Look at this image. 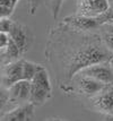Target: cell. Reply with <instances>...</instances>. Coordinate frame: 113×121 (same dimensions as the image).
I'll return each instance as SVG.
<instances>
[{
	"label": "cell",
	"instance_id": "277c9868",
	"mask_svg": "<svg viewBox=\"0 0 113 121\" xmlns=\"http://www.w3.org/2000/svg\"><path fill=\"white\" fill-rule=\"evenodd\" d=\"M63 23L69 27L70 30H72L75 32L89 31V30H93L98 25H101L98 19H97V17H88V16L83 15L66 17Z\"/></svg>",
	"mask_w": 113,
	"mask_h": 121
},
{
	"label": "cell",
	"instance_id": "9a60e30c",
	"mask_svg": "<svg viewBox=\"0 0 113 121\" xmlns=\"http://www.w3.org/2000/svg\"><path fill=\"white\" fill-rule=\"evenodd\" d=\"M97 19H98L101 25H102V24H106V25L113 24V7H110L104 14H102L101 16H98Z\"/></svg>",
	"mask_w": 113,
	"mask_h": 121
},
{
	"label": "cell",
	"instance_id": "2e32d148",
	"mask_svg": "<svg viewBox=\"0 0 113 121\" xmlns=\"http://www.w3.org/2000/svg\"><path fill=\"white\" fill-rule=\"evenodd\" d=\"M63 1L65 0H50V2H51V13H52V17L54 19L58 18Z\"/></svg>",
	"mask_w": 113,
	"mask_h": 121
},
{
	"label": "cell",
	"instance_id": "d6986e66",
	"mask_svg": "<svg viewBox=\"0 0 113 121\" xmlns=\"http://www.w3.org/2000/svg\"><path fill=\"white\" fill-rule=\"evenodd\" d=\"M103 43L105 44V47L108 48L109 51H111L113 53V34L111 33H104V35H103Z\"/></svg>",
	"mask_w": 113,
	"mask_h": 121
},
{
	"label": "cell",
	"instance_id": "8fae6325",
	"mask_svg": "<svg viewBox=\"0 0 113 121\" xmlns=\"http://www.w3.org/2000/svg\"><path fill=\"white\" fill-rule=\"evenodd\" d=\"M33 84H36L41 87H44L48 91L52 92V88H51V82H50V77H49L48 70L42 67V66H38V70L35 73V76L32 80Z\"/></svg>",
	"mask_w": 113,
	"mask_h": 121
},
{
	"label": "cell",
	"instance_id": "ac0fdd59",
	"mask_svg": "<svg viewBox=\"0 0 113 121\" xmlns=\"http://www.w3.org/2000/svg\"><path fill=\"white\" fill-rule=\"evenodd\" d=\"M10 34L5 33V32H0V50H5L8 47V44L10 42Z\"/></svg>",
	"mask_w": 113,
	"mask_h": 121
},
{
	"label": "cell",
	"instance_id": "30bf717a",
	"mask_svg": "<svg viewBox=\"0 0 113 121\" xmlns=\"http://www.w3.org/2000/svg\"><path fill=\"white\" fill-rule=\"evenodd\" d=\"M50 97H51V92L50 91L32 83L29 101H28L29 103H32L33 105H42Z\"/></svg>",
	"mask_w": 113,
	"mask_h": 121
},
{
	"label": "cell",
	"instance_id": "5bb4252c",
	"mask_svg": "<svg viewBox=\"0 0 113 121\" xmlns=\"http://www.w3.org/2000/svg\"><path fill=\"white\" fill-rule=\"evenodd\" d=\"M38 65H35V63L29 62V61H24V65H23V79L32 82L34 76H35V73L38 70Z\"/></svg>",
	"mask_w": 113,
	"mask_h": 121
},
{
	"label": "cell",
	"instance_id": "4fadbf2b",
	"mask_svg": "<svg viewBox=\"0 0 113 121\" xmlns=\"http://www.w3.org/2000/svg\"><path fill=\"white\" fill-rule=\"evenodd\" d=\"M1 53H2L4 57H7V58L9 59V61L13 60V59L18 58V56L22 54V53H21V50H19V48L17 47V44L14 42L13 39H10V42H9V44H8V47L6 48L5 50H1Z\"/></svg>",
	"mask_w": 113,
	"mask_h": 121
},
{
	"label": "cell",
	"instance_id": "3957f363",
	"mask_svg": "<svg viewBox=\"0 0 113 121\" xmlns=\"http://www.w3.org/2000/svg\"><path fill=\"white\" fill-rule=\"evenodd\" d=\"M92 104L97 111L113 114V84L106 85L98 94L92 97Z\"/></svg>",
	"mask_w": 113,
	"mask_h": 121
},
{
	"label": "cell",
	"instance_id": "cb8c5ba5",
	"mask_svg": "<svg viewBox=\"0 0 113 121\" xmlns=\"http://www.w3.org/2000/svg\"><path fill=\"white\" fill-rule=\"evenodd\" d=\"M58 121H65V120H58Z\"/></svg>",
	"mask_w": 113,
	"mask_h": 121
},
{
	"label": "cell",
	"instance_id": "7402d4cb",
	"mask_svg": "<svg viewBox=\"0 0 113 121\" xmlns=\"http://www.w3.org/2000/svg\"><path fill=\"white\" fill-rule=\"evenodd\" d=\"M109 65H110V67H111V68H112V70H113V57L109 60Z\"/></svg>",
	"mask_w": 113,
	"mask_h": 121
},
{
	"label": "cell",
	"instance_id": "7a4b0ae2",
	"mask_svg": "<svg viewBox=\"0 0 113 121\" xmlns=\"http://www.w3.org/2000/svg\"><path fill=\"white\" fill-rule=\"evenodd\" d=\"M79 74L92 77L105 85L113 84V70L109 63L105 65L104 62H102L93 65V66H89V67L80 70Z\"/></svg>",
	"mask_w": 113,
	"mask_h": 121
},
{
	"label": "cell",
	"instance_id": "e0dca14e",
	"mask_svg": "<svg viewBox=\"0 0 113 121\" xmlns=\"http://www.w3.org/2000/svg\"><path fill=\"white\" fill-rule=\"evenodd\" d=\"M14 23L9 19V17H2L0 18V32H5V33H9L13 28Z\"/></svg>",
	"mask_w": 113,
	"mask_h": 121
},
{
	"label": "cell",
	"instance_id": "52a82bcc",
	"mask_svg": "<svg viewBox=\"0 0 113 121\" xmlns=\"http://www.w3.org/2000/svg\"><path fill=\"white\" fill-rule=\"evenodd\" d=\"M23 65L24 61L19 60V61L8 63L5 67L4 75H2V84L5 87L9 88L16 82L23 79Z\"/></svg>",
	"mask_w": 113,
	"mask_h": 121
},
{
	"label": "cell",
	"instance_id": "603a6c76",
	"mask_svg": "<svg viewBox=\"0 0 113 121\" xmlns=\"http://www.w3.org/2000/svg\"><path fill=\"white\" fill-rule=\"evenodd\" d=\"M109 1V4H113V0H108Z\"/></svg>",
	"mask_w": 113,
	"mask_h": 121
},
{
	"label": "cell",
	"instance_id": "ba28073f",
	"mask_svg": "<svg viewBox=\"0 0 113 121\" xmlns=\"http://www.w3.org/2000/svg\"><path fill=\"white\" fill-rule=\"evenodd\" d=\"M34 106L32 103L16 108L5 113L1 117V121H33L34 119Z\"/></svg>",
	"mask_w": 113,
	"mask_h": 121
},
{
	"label": "cell",
	"instance_id": "44dd1931",
	"mask_svg": "<svg viewBox=\"0 0 113 121\" xmlns=\"http://www.w3.org/2000/svg\"><path fill=\"white\" fill-rule=\"evenodd\" d=\"M108 32L109 33H111V34H113V24L108 25Z\"/></svg>",
	"mask_w": 113,
	"mask_h": 121
},
{
	"label": "cell",
	"instance_id": "6da1fadb",
	"mask_svg": "<svg viewBox=\"0 0 113 121\" xmlns=\"http://www.w3.org/2000/svg\"><path fill=\"white\" fill-rule=\"evenodd\" d=\"M108 0H77L78 15L98 17L110 8Z\"/></svg>",
	"mask_w": 113,
	"mask_h": 121
},
{
	"label": "cell",
	"instance_id": "8992f818",
	"mask_svg": "<svg viewBox=\"0 0 113 121\" xmlns=\"http://www.w3.org/2000/svg\"><path fill=\"white\" fill-rule=\"evenodd\" d=\"M106 85L98 82L96 79L92 78V77H88V76H85V75H80L79 74V77L77 78V87H78V91L80 92L81 94L87 95V96H95L96 94H98L102 90H104Z\"/></svg>",
	"mask_w": 113,
	"mask_h": 121
},
{
	"label": "cell",
	"instance_id": "ffe728a7",
	"mask_svg": "<svg viewBox=\"0 0 113 121\" xmlns=\"http://www.w3.org/2000/svg\"><path fill=\"white\" fill-rule=\"evenodd\" d=\"M40 2H41V0H28V11H29L31 15L35 14Z\"/></svg>",
	"mask_w": 113,
	"mask_h": 121
},
{
	"label": "cell",
	"instance_id": "9c48e42d",
	"mask_svg": "<svg viewBox=\"0 0 113 121\" xmlns=\"http://www.w3.org/2000/svg\"><path fill=\"white\" fill-rule=\"evenodd\" d=\"M10 37L14 40V42L17 44V47L19 48L21 53H25L28 49L29 44V37H28V31L25 26H23L21 24L14 23L11 31L9 32Z\"/></svg>",
	"mask_w": 113,
	"mask_h": 121
},
{
	"label": "cell",
	"instance_id": "5b68a950",
	"mask_svg": "<svg viewBox=\"0 0 113 121\" xmlns=\"http://www.w3.org/2000/svg\"><path fill=\"white\" fill-rule=\"evenodd\" d=\"M31 87L32 82L29 80H18L14 85H11L8 88V102H17V103H24L29 101L31 94Z\"/></svg>",
	"mask_w": 113,
	"mask_h": 121
},
{
	"label": "cell",
	"instance_id": "d4e9b609",
	"mask_svg": "<svg viewBox=\"0 0 113 121\" xmlns=\"http://www.w3.org/2000/svg\"><path fill=\"white\" fill-rule=\"evenodd\" d=\"M50 121H54V120H50Z\"/></svg>",
	"mask_w": 113,
	"mask_h": 121
},
{
	"label": "cell",
	"instance_id": "7c38bea8",
	"mask_svg": "<svg viewBox=\"0 0 113 121\" xmlns=\"http://www.w3.org/2000/svg\"><path fill=\"white\" fill-rule=\"evenodd\" d=\"M18 0H0V18L9 17L16 7Z\"/></svg>",
	"mask_w": 113,
	"mask_h": 121
}]
</instances>
